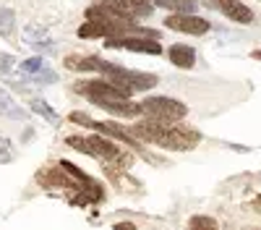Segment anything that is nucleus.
<instances>
[{"mask_svg": "<svg viewBox=\"0 0 261 230\" xmlns=\"http://www.w3.org/2000/svg\"><path fill=\"white\" fill-rule=\"evenodd\" d=\"M144 115L154 118V120H165V123H178L188 115V108L180 99L172 97H146L144 102Z\"/></svg>", "mask_w": 261, "mask_h": 230, "instance_id": "1", "label": "nucleus"}, {"mask_svg": "<svg viewBox=\"0 0 261 230\" xmlns=\"http://www.w3.org/2000/svg\"><path fill=\"white\" fill-rule=\"evenodd\" d=\"M76 92L84 94L89 102H94L97 108H102L105 102H120V99H128L130 94L118 89L115 84H110L107 79H94V81H79L76 84Z\"/></svg>", "mask_w": 261, "mask_h": 230, "instance_id": "2", "label": "nucleus"}, {"mask_svg": "<svg viewBox=\"0 0 261 230\" xmlns=\"http://www.w3.org/2000/svg\"><path fill=\"white\" fill-rule=\"evenodd\" d=\"M165 27L172 32H180V34H191V37H201L209 32V21L196 16V13H170L165 18Z\"/></svg>", "mask_w": 261, "mask_h": 230, "instance_id": "3", "label": "nucleus"}, {"mask_svg": "<svg viewBox=\"0 0 261 230\" xmlns=\"http://www.w3.org/2000/svg\"><path fill=\"white\" fill-rule=\"evenodd\" d=\"M196 141H199V134L196 131H188V129H183V125H172L157 146L170 149V152H186V149H193Z\"/></svg>", "mask_w": 261, "mask_h": 230, "instance_id": "4", "label": "nucleus"}, {"mask_svg": "<svg viewBox=\"0 0 261 230\" xmlns=\"http://www.w3.org/2000/svg\"><path fill=\"white\" fill-rule=\"evenodd\" d=\"M107 47H115V50H130V53H146V55H160L162 45L157 39H149V37H120V39H107L105 42Z\"/></svg>", "mask_w": 261, "mask_h": 230, "instance_id": "5", "label": "nucleus"}, {"mask_svg": "<svg viewBox=\"0 0 261 230\" xmlns=\"http://www.w3.org/2000/svg\"><path fill=\"white\" fill-rule=\"evenodd\" d=\"M209 3L220 13H225L230 21H235V24H256V13L243 0H209Z\"/></svg>", "mask_w": 261, "mask_h": 230, "instance_id": "6", "label": "nucleus"}, {"mask_svg": "<svg viewBox=\"0 0 261 230\" xmlns=\"http://www.w3.org/2000/svg\"><path fill=\"white\" fill-rule=\"evenodd\" d=\"M167 58L175 68H183V71H191L196 66V50L191 45H170L167 47Z\"/></svg>", "mask_w": 261, "mask_h": 230, "instance_id": "7", "label": "nucleus"}, {"mask_svg": "<svg viewBox=\"0 0 261 230\" xmlns=\"http://www.w3.org/2000/svg\"><path fill=\"white\" fill-rule=\"evenodd\" d=\"M24 39H27V45H32L37 50H45V53L53 50V39H50L47 29L39 27V24H27L24 27Z\"/></svg>", "mask_w": 261, "mask_h": 230, "instance_id": "8", "label": "nucleus"}, {"mask_svg": "<svg viewBox=\"0 0 261 230\" xmlns=\"http://www.w3.org/2000/svg\"><path fill=\"white\" fill-rule=\"evenodd\" d=\"M0 115L3 118H11V120H27V110L21 108V105H16V99L0 87Z\"/></svg>", "mask_w": 261, "mask_h": 230, "instance_id": "9", "label": "nucleus"}, {"mask_svg": "<svg viewBox=\"0 0 261 230\" xmlns=\"http://www.w3.org/2000/svg\"><path fill=\"white\" fill-rule=\"evenodd\" d=\"M65 68L68 71H99L102 68V58H97V55H68L65 58Z\"/></svg>", "mask_w": 261, "mask_h": 230, "instance_id": "10", "label": "nucleus"}, {"mask_svg": "<svg viewBox=\"0 0 261 230\" xmlns=\"http://www.w3.org/2000/svg\"><path fill=\"white\" fill-rule=\"evenodd\" d=\"M154 6L167 8L172 13H193L196 11V0H151Z\"/></svg>", "mask_w": 261, "mask_h": 230, "instance_id": "11", "label": "nucleus"}, {"mask_svg": "<svg viewBox=\"0 0 261 230\" xmlns=\"http://www.w3.org/2000/svg\"><path fill=\"white\" fill-rule=\"evenodd\" d=\"M18 68H21V73H24V76H37L42 71H47V58L45 55H34L29 60H21Z\"/></svg>", "mask_w": 261, "mask_h": 230, "instance_id": "12", "label": "nucleus"}, {"mask_svg": "<svg viewBox=\"0 0 261 230\" xmlns=\"http://www.w3.org/2000/svg\"><path fill=\"white\" fill-rule=\"evenodd\" d=\"M16 29V13L6 6H0V37H11Z\"/></svg>", "mask_w": 261, "mask_h": 230, "instance_id": "13", "label": "nucleus"}, {"mask_svg": "<svg viewBox=\"0 0 261 230\" xmlns=\"http://www.w3.org/2000/svg\"><path fill=\"white\" fill-rule=\"evenodd\" d=\"M125 6L130 8V13H134L136 18H146V16H151V11H154V3H149V0H125Z\"/></svg>", "mask_w": 261, "mask_h": 230, "instance_id": "14", "label": "nucleus"}, {"mask_svg": "<svg viewBox=\"0 0 261 230\" xmlns=\"http://www.w3.org/2000/svg\"><path fill=\"white\" fill-rule=\"evenodd\" d=\"M32 113L42 115V118H45V120H50V123H58V113L50 108V105H47L45 99H34V102H32Z\"/></svg>", "mask_w": 261, "mask_h": 230, "instance_id": "15", "label": "nucleus"}, {"mask_svg": "<svg viewBox=\"0 0 261 230\" xmlns=\"http://www.w3.org/2000/svg\"><path fill=\"white\" fill-rule=\"evenodd\" d=\"M188 230H217V220L209 215H196V217H191Z\"/></svg>", "mask_w": 261, "mask_h": 230, "instance_id": "16", "label": "nucleus"}, {"mask_svg": "<svg viewBox=\"0 0 261 230\" xmlns=\"http://www.w3.org/2000/svg\"><path fill=\"white\" fill-rule=\"evenodd\" d=\"M29 79V84H37V87H47V84H55L58 81V73L55 71H42V73H37V76H27Z\"/></svg>", "mask_w": 261, "mask_h": 230, "instance_id": "17", "label": "nucleus"}, {"mask_svg": "<svg viewBox=\"0 0 261 230\" xmlns=\"http://www.w3.org/2000/svg\"><path fill=\"white\" fill-rule=\"evenodd\" d=\"M13 157H16V149L11 146L8 136H6V134H0V162H11Z\"/></svg>", "mask_w": 261, "mask_h": 230, "instance_id": "18", "label": "nucleus"}, {"mask_svg": "<svg viewBox=\"0 0 261 230\" xmlns=\"http://www.w3.org/2000/svg\"><path fill=\"white\" fill-rule=\"evenodd\" d=\"M13 66H16V60H13V55H6V53L0 55V73H8V71H11Z\"/></svg>", "mask_w": 261, "mask_h": 230, "instance_id": "19", "label": "nucleus"}, {"mask_svg": "<svg viewBox=\"0 0 261 230\" xmlns=\"http://www.w3.org/2000/svg\"><path fill=\"white\" fill-rule=\"evenodd\" d=\"M113 230H136V225L134 222H118Z\"/></svg>", "mask_w": 261, "mask_h": 230, "instance_id": "20", "label": "nucleus"}, {"mask_svg": "<svg viewBox=\"0 0 261 230\" xmlns=\"http://www.w3.org/2000/svg\"><path fill=\"white\" fill-rule=\"evenodd\" d=\"M253 209L261 215V196H256V199H253Z\"/></svg>", "mask_w": 261, "mask_h": 230, "instance_id": "21", "label": "nucleus"}]
</instances>
